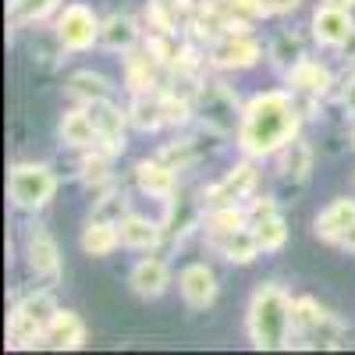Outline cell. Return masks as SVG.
I'll return each mask as SVG.
<instances>
[{
	"mask_svg": "<svg viewBox=\"0 0 355 355\" xmlns=\"http://www.w3.org/2000/svg\"><path fill=\"white\" fill-rule=\"evenodd\" d=\"M299 125V114H295L291 100L284 93H263L249 103L245 121H242V150L259 157L270 153L277 146H284L295 135Z\"/></svg>",
	"mask_w": 355,
	"mask_h": 355,
	"instance_id": "cell-1",
	"label": "cell"
},
{
	"mask_svg": "<svg viewBox=\"0 0 355 355\" xmlns=\"http://www.w3.org/2000/svg\"><path fill=\"white\" fill-rule=\"evenodd\" d=\"M288 327L291 323V302L288 295L274 284H263L252 295V306H249V334L256 348H281L288 341Z\"/></svg>",
	"mask_w": 355,
	"mask_h": 355,
	"instance_id": "cell-2",
	"label": "cell"
},
{
	"mask_svg": "<svg viewBox=\"0 0 355 355\" xmlns=\"http://www.w3.org/2000/svg\"><path fill=\"white\" fill-rule=\"evenodd\" d=\"M53 196V174L36 164H18L11 171V199L21 210H36Z\"/></svg>",
	"mask_w": 355,
	"mask_h": 355,
	"instance_id": "cell-3",
	"label": "cell"
},
{
	"mask_svg": "<svg viewBox=\"0 0 355 355\" xmlns=\"http://www.w3.org/2000/svg\"><path fill=\"white\" fill-rule=\"evenodd\" d=\"M96 33H100V28H96L93 11L82 8V4L64 8L61 21H57V36H61V43H64L68 50H85L89 43L96 40Z\"/></svg>",
	"mask_w": 355,
	"mask_h": 355,
	"instance_id": "cell-4",
	"label": "cell"
},
{
	"mask_svg": "<svg viewBox=\"0 0 355 355\" xmlns=\"http://www.w3.org/2000/svg\"><path fill=\"white\" fill-rule=\"evenodd\" d=\"M89 117H93V125H96V135L107 142V153L121 150V142H125L121 139V110L107 100H96V103H89Z\"/></svg>",
	"mask_w": 355,
	"mask_h": 355,
	"instance_id": "cell-5",
	"label": "cell"
},
{
	"mask_svg": "<svg viewBox=\"0 0 355 355\" xmlns=\"http://www.w3.org/2000/svg\"><path fill=\"white\" fill-rule=\"evenodd\" d=\"M352 224H355V202L338 199L334 206H327V210L316 217V234H320V239H327V242H341Z\"/></svg>",
	"mask_w": 355,
	"mask_h": 355,
	"instance_id": "cell-6",
	"label": "cell"
},
{
	"mask_svg": "<svg viewBox=\"0 0 355 355\" xmlns=\"http://www.w3.org/2000/svg\"><path fill=\"white\" fill-rule=\"evenodd\" d=\"M182 295L192 302V306H210L214 299H217V281H214V274L206 270V266H185L182 270Z\"/></svg>",
	"mask_w": 355,
	"mask_h": 355,
	"instance_id": "cell-7",
	"label": "cell"
},
{
	"mask_svg": "<svg viewBox=\"0 0 355 355\" xmlns=\"http://www.w3.org/2000/svg\"><path fill=\"white\" fill-rule=\"evenodd\" d=\"M313 33H316L320 43H327V46L345 43V40L352 36V21H348L345 8H323V11H316V18H313Z\"/></svg>",
	"mask_w": 355,
	"mask_h": 355,
	"instance_id": "cell-8",
	"label": "cell"
},
{
	"mask_svg": "<svg viewBox=\"0 0 355 355\" xmlns=\"http://www.w3.org/2000/svg\"><path fill=\"white\" fill-rule=\"evenodd\" d=\"M132 288L142 299H157V295L167 288V263L164 259H142L132 270Z\"/></svg>",
	"mask_w": 355,
	"mask_h": 355,
	"instance_id": "cell-9",
	"label": "cell"
},
{
	"mask_svg": "<svg viewBox=\"0 0 355 355\" xmlns=\"http://www.w3.org/2000/svg\"><path fill=\"white\" fill-rule=\"evenodd\" d=\"M252 167L249 164H242V167H234V174H227L220 185H214V189H206V199H210L214 206H227V202H234V199H242L249 189H252Z\"/></svg>",
	"mask_w": 355,
	"mask_h": 355,
	"instance_id": "cell-10",
	"label": "cell"
},
{
	"mask_svg": "<svg viewBox=\"0 0 355 355\" xmlns=\"http://www.w3.org/2000/svg\"><path fill=\"white\" fill-rule=\"evenodd\" d=\"M46 341L53 348H78L85 341V327L75 313H57L46 327Z\"/></svg>",
	"mask_w": 355,
	"mask_h": 355,
	"instance_id": "cell-11",
	"label": "cell"
},
{
	"mask_svg": "<svg viewBox=\"0 0 355 355\" xmlns=\"http://www.w3.org/2000/svg\"><path fill=\"white\" fill-rule=\"evenodd\" d=\"M259 249H263V245H259V239H256V231L234 227V231H227L224 239H220V252H224V259H231V263H249V259H256Z\"/></svg>",
	"mask_w": 355,
	"mask_h": 355,
	"instance_id": "cell-12",
	"label": "cell"
},
{
	"mask_svg": "<svg viewBox=\"0 0 355 355\" xmlns=\"http://www.w3.org/2000/svg\"><path fill=\"white\" fill-rule=\"evenodd\" d=\"M256 57H259V46L249 40H227L214 50V61L224 68H249V64H256Z\"/></svg>",
	"mask_w": 355,
	"mask_h": 355,
	"instance_id": "cell-13",
	"label": "cell"
},
{
	"mask_svg": "<svg viewBox=\"0 0 355 355\" xmlns=\"http://www.w3.org/2000/svg\"><path fill=\"white\" fill-rule=\"evenodd\" d=\"M117 234H121V242H125L128 249H150V245H157V239H160L157 224L142 220V217H125L121 224H117Z\"/></svg>",
	"mask_w": 355,
	"mask_h": 355,
	"instance_id": "cell-14",
	"label": "cell"
},
{
	"mask_svg": "<svg viewBox=\"0 0 355 355\" xmlns=\"http://www.w3.org/2000/svg\"><path fill=\"white\" fill-rule=\"evenodd\" d=\"M61 135H64L68 146H93V139H100L93 117H89V110H71V114H64Z\"/></svg>",
	"mask_w": 355,
	"mask_h": 355,
	"instance_id": "cell-15",
	"label": "cell"
},
{
	"mask_svg": "<svg viewBox=\"0 0 355 355\" xmlns=\"http://www.w3.org/2000/svg\"><path fill=\"white\" fill-rule=\"evenodd\" d=\"M28 266L43 277L57 274V245L50 242V234L36 231L33 239H28Z\"/></svg>",
	"mask_w": 355,
	"mask_h": 355,
	"instance_id": "cell-16",
	"label": "cell"
},
{
	"mask_svg": "<svg viewBox=\"0 0 355 355\" xmlns=\"http://www.w3.org/2000/svg\"><path fill=\"white\" fill-rule=\"evenodd\" d=\"M117 242H121V234H117V227L107 224V220H93L85 227V234H82V249L89 256H107Z\"/></svg>",
	"mask_w": 355,
	"mask_h": 355,
	"instance_id": "cell-17",
	"label": "cell"
},
{
	"mask_svg": "<svg viewBox=\"0 0 355 355\" xmlns=\"http://www.w3.org/2000/svg\"><path fill=\"white\" fill-rule=\"evenodd\" d=\"M291 85L302 89V93H309V96H320L323 89L331 85V75H327V68H320L313 61H299L291 68Z\"/></svg>",
	"mask_w": 355,
	"mask_h": 355,
	"instance_id": "cell-18",
	"label": "cell"
},
{
	"mask_svg": "<svg viewBox=\"0 0 355 355\" xmlns=\"http://www.w3.org/2000/svg\"><path fill=\"white\" fill-rule=\"evenodd\" d=\"M139 185L150 196H171L174 192V171L164 164H139Z\"/></svg>",
	"mask_w": 355,
	"mask_h": 355,
	"instance_id": "cell-19",
	"label": "cell"
},
{
	"mask_svg": "<svg viewBox=\"0 0 355 355\" xmlns=\"http://www.w3.org/2000/svg\"><path fill=\"white\" fill-rule=\"evenodd\" d=\"M100 36H103V43L110 46V50H128L132 43H135V21L132 18H125V15H114L103 28H100Z\"/></svg>",
	"mask_w": 355,
	"mask_h": 355,
	"instance_id": "cell-20",
	"label": "cell"
},
{
	"mask_svg": "<svg viewBox=\"0 0 355 355\" xmlns=\"http://www.w3.org/2000/svg\"><path fill=\"white\" fill-rule=\"evenodd\" d=\"M71 93L78 100H89V103H96V100H107V82L93 71H78L71 75Z\"/></svg>",
	"mask_w": 355,
	"mask_h": 355,
	"instance_id": "cell-21",
	"label": "cell"
},
{
	"mask_svg": "<svg viewBox=\"0 0 355 355\" xmlns=\"http://www.w3.org/2000/svg\"><path fill=\"white\" fill-rule=\"evenodd\" d=\"M256 239H259L263 249H281V245H284V220H281L277 214L259 217V224H256Z\"/></svg>",
	"mask_w": 355,
	"mask_h": 355,
	"instance_id": "cell-22",
	"label": "cell"
},
{
	"mask_svg": "<svg viewBox=\"0 0 355 355\" xmlns=\"http://www.w3.org/2000/svg\"><path fill=\"white\" fill-rule=\"evenodd\" d=\"M132 121L142 128V132H150L157 128L160 121H167V114H164V100H139L135 110H132Z\"/></svg>",
	"mask_w": 355,
	"mask_h": 355,
	"instance_id": "cell-23",
	"label": "cell"
},
{
	"mask_svg": "<svg viewBox=\"0 0 355 355\" xmlns=\"http://www.w3.org/2000/svg\"><path fill=\"white\" fill-rule=\"evenodd\" d=\"M57 0H11L8 8V18L11 21H33V18H43Z\"/></svg>",
	"mask_w": 355,
	"mask_h": 355,
	"instance_id": "cell-24",
	"label": "cell"
},
{
	"mask_svg": "<svg viewBox=\"0 0 355 355\" xmlns=\"http://www.w3.org/2000/svg\"><path fill=\"white\" fill-rule=\"evenodd\" d=\"M309 146L306 142H288V153H284V174L291 178H306L309 174Z\"/></svg>",
	"mask_w": 355,
	"mask_h": 355,
	"instance_id": "cell-25",
	"label": "cell"
},
{
	"mask_svg": "<svg viewBox=\"0 0 355 355\" xmlns=\"http://www.w3.org/2000/svg\"><path fill=\"white\" fill-rule=\"evenodd\" d=\"M323 320H327V316H323V309H320L313 299L295 302V309H291V323H295L299 331H313V327H320Z\"/></svg>",
	"mask_w": 355,
	"mask_h": 355,
	"instance_id": "cell-26",
	"label": "cell"
},
{
	"mask_svg": "<svg viewBox=\"0 0 355 355\" xmlns=\"http://www.w3.org/2000/svg\"><path fill=\"white\" fill-rule=\"evenodd\" d=\"M242 220H245L242 210H234V206H220V210L210 217V227L220 231V234H227V231H234V227H242Z\"/></svg>",
	"mask_w": 355,
	"mask_h": 355,
	"instance_id": "cell-27",
	"label": "cell"
},
{
	"mask_svg": "<svg viewBox=\"0 0 355 355\" xmlns=\"http://www.w3.org/2000/svg\"><path fill=\"white\" fill-rule=\"evenodd\" d=\"M274 57H277L281 64H288V61H291V64H299V43L284 36V40H281V43L274 46Z\"/></svg>",
	"mask_w": 355,
	"mask_h": 355,
	"instance_id": "cell-28",
	"label": "cell"
},
{
	"mask_svg": "<svg viewBox=\"0 0 355 355\" xmlns=\"http://www.w3.org/2000/svg\"><path fill=\"white\" fill-rule=\"evenodd\" d=\"M107 178V160L96 157V160H85V182H103Z\"/></svg>",
	"mask_w": 355,
	"mask_h": 355,
	"instance_id": "cell-29",
	"label": "cell"
},
{
	"mask_svg": "<svg viewBox=\"0 0 355 355\" xmlns=\"http://www.w3.org/2000/svg\"><path fill=\"white\" fill-rule=\"evenodd\" d=\"M259 4H263V11H291L299 0H259Z\"/></svg>",
	"mask_w": 355,
	"mask_h": 355,
	"instance_id": "cell-30",
	"label": "cell"
},
{
	"mask_svg": "<svg viewBox=\"0 0 355 355\" xmlns=\"http://www.w3.org/2000/svg\"><path fill=\"white\" fill-rule=\"evenodd\" d=\"M345 110L348 114H355V78L348 82V89H345Z\"/></svg>",
	"mask_w": 355,
	"mask_h": 355,
	"instance_id": "cell-31",
	"label": "cell"
},
{
	"mask_svg": "<svg viewBox=\"0 0 355 355\" xmlns=\"http://www.w3.org/2000/svg\"><path fill=\"white\" fill-rule=\"evenodd\" d=\"M341 245H345L348 252H355V224H352V227L345 231V239H341Z\"/></svg>",
	"mask_w": 355,
	"mask_h": 355,
	"instance_id": "cell-32",
	"label": "cell"
},
{
	"mask_svg": "<svg viewBox=\"0 0 355 355\" xmlns=\"http://www.w3.org/2000/svg\"><path fill=\"white\" fill-rule=\"evenodd\" d=\"M327 4H331V8H352L355 0H327Z\"/></svg>",
	"mask_w": 355,
	"mask_h": 355,
	"instance_id": "cell-33",
	"label": "cell"
},
{
	"mask_svg": "<svg viewBox=\"0 0 355 355\" xmlns=\"http://www.w3.org/2000/svg\"><path fill=\"white\" fill-rule=\"evenodd\" d=\"M352 142H355V135H352Z\"/></svg>",
	"mask_w": 355,
	"mask_h": 355,
	"instance_id": "cell-34",
	"label": "cell"
}]
</instances>
